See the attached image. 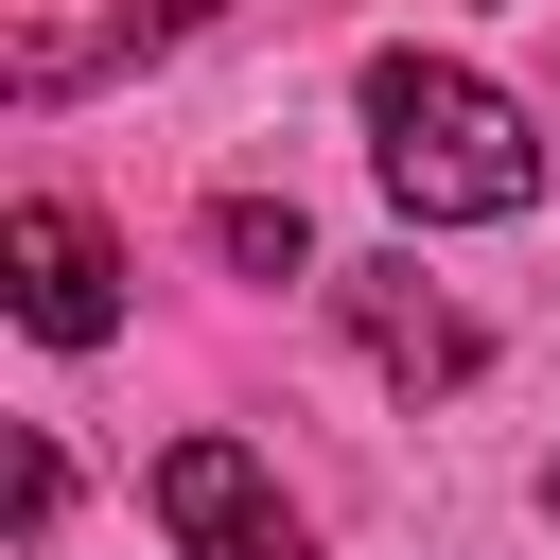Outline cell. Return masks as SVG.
Listing matches in <instances>:
<instances>
[{"label":"cell","instance_id":"obj_1","mask_svg":"<svg viewBox=\"0 0 560 560\" xmlns=\"http://www.w3.org/2000/svg\"><path fill=\"white\" fill-rule=\"evenodd\" d=\"M368 175H385L420 228H508V210L542 192V140H525V105H508L490 70H455V52H368Z\"/></svg>","mask_w":560,"mask_h":560},{"label":"cell","instance_id":"obj_2","mask_svg":"<svg viewBox=\"0 0 560 560\" xmlns=\"http://www.w3.org/2000/svg\"><path fill=\"white\" fill-rule=\"evenodd\" d=\"M0 298H18L35 350H105V332H122V245H105L70 192H18V210H0Z\"/></svg>","mask_w":560,"mask_h":560},{"label":"cell","instance_id":"obj_3","mask_svg":"<svg viewBox=\"0 0 560 560\" xmlns=\"http://www.w3.org/2000/svg\"><path fill=\"white\" fill-rule=\"evenodd\" d=\"M158 525H175V560H315V525L262 490L245 438H175L158 455Z\"/></svg>","mask_w":560,"mask_h":560},{"label":"cell","instance_id":"obj_4","mask_svg":"<svg viewBox=\"0 0 560 560\" xmlns=\"http://www.w3.org/2000/svg\"><path fill=\"white\" fill-rule=\"evenodd\" d=\"M332 298H350V332H368V368H385L402 402H438V385H472V368H490V332H472L420 262H350Z\"/></svg>","mask_w":560,"mask_h":560},{"label":"cell","instance_id":"obj_5","mask_svg":"<svg viewBox=\"0 0 560 560\" xmlns=\"http://www.w3.org/2000/svg\"><path fill=\"white\" fill-rule=\"evenodd\" d=\"M210 245H228L245 280H298V262H315V228H298L280 192H228V210H210Z\"/></svg>","mask_w":560,"mask_h":560},{"label":"cell","instance_id":"obj_6","mask_svg":"<svg viewBox=\"0 0 560 560\" xmlns=\"http://www.w3.org/2000/svg\"><path fill=\"white\" fill-rule=\"evenodd\" d=\"M192 18H228V0H122V52H158V35H192Z\"/></svg>","mask_w":560,"mask_h":560},{"label":"cell","instance_id":"obj_7","mask_svg":"<svg viewBox=\"0 0 560 560\" xmlns=\"http://www.w3.org/2000/svg\"><path fill=\"white\" fill-rule=\"evenodd\" d=\"M542 508H560V472H542Z\"/></svg>","mask_w":560,"mask_h":560}]
</instances>
